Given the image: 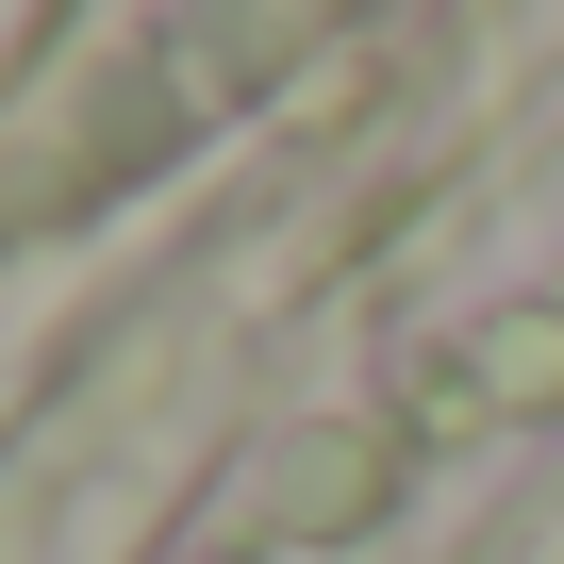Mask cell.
<instances>
[{
	"mask_svg": "<svg viewBox=\"0 0 564 564\" xmlns=\"http://www.w3.org/2000/svg\"><path fill=\"white\" fill-rule=\"evenodd\" d=\"M465 382L514 399V415H547V399H564V316H498V333H465Z\"/></svg>",
	"mask_w": 564,
	"mask_h": 564,
	"instance_id": "obj_1",
	"label": "cell"
}]
</instances>
